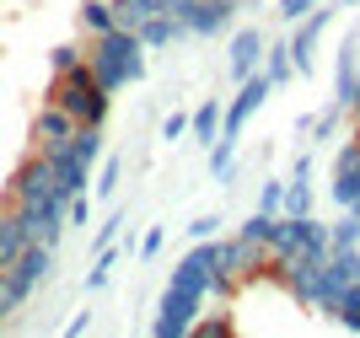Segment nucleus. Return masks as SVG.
<instances>
[{
    "label": "nucleus",
    "instance_id": "obj_1",
    "mask_svg": "<svg viewBox=\"0 0 360 338\" xmlns=\"http://www.w3.org/2000/svg\"><path fill=\"white\" fill-rule=\"evenodd\" d=\"M27 242H32V236L22 231V221H6V215H0V268L16 264V252L27 247Z\"/></svg>",
    "mask_w": 360,
    "mask_h": 338
},
{
    "label": "nucleus",
    "instance_id": "obj_2",
    "mask_svg": "<svg viewBox=\"0 0 360 338\" xmlns=\"http://www.w3.org/2000/svg\"><path fill=\"white\" fill-rule=\"evenodd\" d=\"M75 65H81V48H70V44L54 48V70H75Z\"/></svg>",
    "mask_w": 360,
    "mask_h": 338
}]
</instances>
